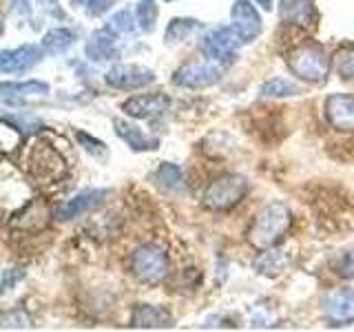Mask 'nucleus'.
Instances as JSON below:
<instances>
[{"label":"nucleus","instance_id":"obj_1","mask_svg":"<svg viewBox=\"0 0 354 332\" xmlns=\"http://www.w3.org/2000/svg\"><path fill=\"white\" fill-rule=\"evenodd\" d=\"M292 226V213L290 208L281 202H272L263 206L257 215H254L252 224L248 226L246 239L252 248L266 250L277 246Z\"/></svg>","mask_w":354,"mask_h":332},{"label":"nucleus","instance_id":"obj_2","mask_svg":"<svg viewBox=\"0 0 354 332\" xmlns=\"http://www.w3.org/2000/svg\"><path fill=\"white\" fill-rule=\"evenodd\" d=\"M288 69L295 77L308 84H324L332 69V60L319 42H304L286 55Z\"/></svg>","mask_w":354,"mask_h":332},{"label":"nucleus","instance_id":"obj_3","mask_svg":"<svg viewBox=\"0 0 354 332\" xmlns=\"http://www.w3.org/2000/svg\"><path fill=\"white\" fill-rule=\"evenodd\" d=\"M66 173H69V166H66V160L62 158L58 149H53L44 140H38L33 144L29 153V175L33 182L40 186L55 184L64 180Z\"/></svg>","mask_w":354,"mask_h":332},{"label":"nucleus","instance_id":"obj_4","mask_svg":"<svg viewBox=\"0 0 354 332\" xmlns=\"http://www.w3.org/2000/svg\"><path fill=\"white\" fill-rule=\"evenodd\" d=\"M131 273L142 284H160L171 273V259L160 243H142L131 255Z\"/></svg>","mask_w":354,"mask_h":332},{"label":"nucleus","instance_id":"obj_5","mask_svg":"<svg viewBox=\"0 0 354 332\" xmlns=\"http://www.w3.org/2000/svg\"><path fill=\"white\" fill-rule=\"evenodd\" d=\"M250 191V184L243 175L228 173L217 177L215 182H210L204 191V206L208 210H230L235 208L246 193Z\"/></svg>","mask_w":354,"mask_h":332},{"label":"nucleus","instance_id":"obj_6","mask_svg":"<svg viewBox=\"0 0 354 332\" xmlns=\"http://www.w3.org/2000/svg\"><path fill=\"white\" fill-rule=\"evenodd\" d=\"M226 71V62L206 60V62H188L173 73V84L182 89H206L217 84Z\"/></svg>","mask_w":354,"mask_h":332},{"label":"nucleus","instance_id":"obj_7","mask_svg":"<svg viewBox=\"0 0 354 332\" xmlns=\"http://www.w3.org/2000/svg\"><path fill=\"white\" fill-rule=\"evenodd\" d=\"M51 219H53V208L49 206V202L42 197H36L27 202L20 210H16L14 217L7 221V226L16 232H29V235H33V232L47 228L51 224Z\"/></svg>","mask_w":354,"mask_h":332},{"label":"nucleus","instance_id":"obj_8","mask_svg":"<svg viewBox=\"0 0 354 332\" xmlns=\"http://www.w3.org/2000/svg\"><path fill=\"white\" fill-rule=\"evenodd\" d=\"M243 40L239 36V31L235 27H217L213 31H208L202 36L199 42V49L210 60H219V62H228L232 60L235 51L241 47Z\"/></svg>","mask_w":354,"mask_h":332},{"label":"nucleus","instance_id":"obj_9","mask_svg":"<svg viewBox=\"0 0 354 332\" xmlns=\"http://www.w3.org/2000/svg\"><path fill=\"white\" fill-rule=\"evenodd\" d=\"M104 82L120 91H136L155 82V73L140 64H115L104 75Z\"/></svg>","mask_w":354,"mask_h":332},{"label":"nucleus","instance_id":"obj_10","mask_svg":"<svg viewBox=\"0 0 354 332\" xmlns=\"http://www.w3.org/2000/svg\"><path fill=\"white\" fill-rule=\"evenodd\" d=\"M171 104H173L171 98L164 93H142L129 98L122 104V111L136 120H158L169 113Z\"/></svg>","mask_w":354,"mask_h":332},{"label":"nucleus","instance_id":"obj_11","mask_svg":"<svg viewBox=\"0 0 354 332\" xmlns=\"http://www.w3.org/2000/svg\"><path fill=\"white\" fill-rule=\"evenodd\" d=\"M324 315L330 326H348L354 321V290L339 288L324 297Z\"/></svg>","mask_w":354,"mask_h":332},{"label":"nucleus","instance_id":"obj_12","mask_svg":"<svg viewBox=\"0 0 354 332\" xmlns=\"http://www.w3.org/2000/svg\"><path fill=\"white\" fill-rule=\"evenodd\" d=\"M106 197H109V191H104V188H86V191L77 193L75 197H71L69 202H64L55 210V217L60 221H69L80 215H86L102 206L106 202Z\"/></svg>","mask_w":354,"mask_h":332},{"label":"nucleus","instance_id":"obj_13","mask_svg":"<svg viewBox=\"0 0 354 332\" xmlns=\"http://www.w3.org/2000/svg\"><path fill=\"white\" fill-rule=\"evenodd\" d=\"M230 16H232V27L239 31L243 44L252 42L261 33V16L254 9L252 0H235Z\"/></svg>","mask_w":354,"mask_h":332},{"label":"nucleus","instance_id":"obj_14","mask_svg":"<svg viewBox=\"0 0 354 332\" xmlns=\"http://www.w3.org/2000/svg\"><path fill=\"white\" fill-rule=\"evenodd\" d=\"M42 47L36 44H20L18 49H5L0 53V71L3 73H22L29 71L42 60Z\"/></svg>","mask_w":354,"mask_h":332},{"label":"nucleus","instance_id":"obj_15","mask_svg":"<svg viewBox=\"0 0 354 332\" xmlns=\"http://www.w3.org/2000/svg\"><path fill=\"white\" fill-rule=\"evenodd\" d=\"M279 16L288 25L301 29H315L319 25V11L313 0H281Z\"/></svg>","mask_w":354,"mask_h":332},{"label":"nucleus","instance_id":"obj_16","mask_svg":"<svg viewBox=\"0 0 354 332\" xmlns=\"http://www.w3.org/2000/svg\"><path fill=\"white\" fill-rule=\"evenodd\" d=\"M84 53L91 62H113L120 58L115 33L111 29H97L88 36L84 44Z\"/></svg>","mask_w":354,"mask_h":332},{"label":"nucleus","instance_id":"obj_17","mask_svg":"<svg viewBox=\"0 0 354 332\" xmlns=\"http://www.w3.org/2000/svg\"><path fill=\"white\" fill-rule=\"evenodd\" d=\"M326 118L332 129L354 131V95H330L326 100Z\"/></svg>","mask_w":354,"mask_h":332},{"label":"nucleus","instance_id":"obj_18","mask_svg":"<svg viewBox=\"0 0 354 332\" xmlns=\"http://www.w3.org/2000/svg\"><path fill=\"white\" fill-rule=\"evenodd\" d=\"M129 326L131 328H171L173 317L166 308L151 306V304H138V306H133Z\"/></svg>","mask_w":354,"mask_h":332},{"label":"nucleus","instance_id":"obj_19","mask_svg":"<svg viewBox=\"0 0 354 332\" xmlns=\"http://www.w3.org/2000/svg\"><path fill=\"white\" fill-rule=\"evenodd\" d=\"M113 127H115L118 138L124 140L133 151H155V149L160 147L158 138L147 136V133H144L142 129H138L136 124H131V122H127V120L115 118Z\"/></svg>","mask_w":354,"mask_h":332},{"label":"nucleus","instance_id":"obj_20","mask_svg":"<svg viewBox=\"0 0 354 332\" xmlns=\"http://www.w3.org/2000/svg\"><path fill=\"white\" fill-rule=\"evenodd\" d=\"M49 84L38 82V80H27V82H3L0 84V93H3L5 102H22L27 98H44L49 95Z\"/></svg>","mask_w":354,"mask_h":332},{"label":"nucleus","instance_id":"obj_21","mask_svg":"<svg viewBox=\"0 0 354 332\" xmlns=\"http://www.w3.org/2000/svg\"><path fill=\"white\" fill-rule=\"evenodd\" d=\"M153 182L158 184L162 191L169 193H184L186 191V180L184 173L177 164L171 162H162L158 169L153 171Z\"/></svg>","mask_w":354,"mask_h":332},{"label":"nucleus","instance_id":"obj_22","mask_svg":"<svg viewBox=\"0 0 354 332\" xmlns=\"http://www.w3.org/2000/svg\"><path fill=\"white\" fill-rule=\"evenodd\" d=\"M290 266V255H283V250H270L266 248L257 259H254V270L266 277L281 275Z\"/></svg>","mask_w":354,"mask_h":332},{"label":"nucleus","instance_id":"obj_23","mask_svg":"<svg viewBox=\"0 0 354 332\" xmlns=\"http://www.w3.org/2000/svg\"><path fill=\"white\" fill-rule=\"evenodd\" d=\"M202 27H204L202 22L195 18H173L169 22V27H166L164 40L166 44H182L186 40H191Z\"/></svg>","mask_w":354,"mask_h":332},{"label":"nucleus","instance_id":"obj_24","mask_svg":"<svg viewBox=\"0 0 354 332\" xmlns=\"http://www.w3.org/2000/svg\"><path fill=\"white\" fill-rule=\"evenodd\" d=\"M75 31L71 29H66V27H58V29H51L44 33V38H42V49L51 53V55H60L64 51H69L73 47V42H75Z\"/></svg>","mask_w":354,"mask_h":332},{"label":"nucleus","instance_id":"obj_25","mask_svg":"<svg viewBox=\"0 0 354 332\" xmlns=\"http://www.w3.org/2000/svg\"><path fill=\"white\" fill-rule=\"evenodd\" d=\"M332 69L346 82H354V44H343L332 55Z\"/></svg>","mask_w":354,"mask_h":332},{"label":"nucleus","instance_id":"obj_26","mask_svg":"<svg viewBox=\"0 0 354 332\" xmlns=\"http://www.w3.org/2000/svg\"><path fill=\"white\" fill-rule=\"evenodd\" d=\"M259 93L263 98H290V95L301 93V89L290 80H283V77H272V80L261 84Z\"/></svg>","mask_w":354,"mask_h":332},{"label":"nucleus","instance_id":"obj_27","mask_svg":"<svg viewBox=\"0 0 354 332\" xmlns=\"http://www.w3.org/2000/svg\"><path fill=\"white\" fill-rule=\"evenodd\" d=\"M158 3L155 0H140L138 7H136V20H138V27L144 33H151L155 29V22H158Z\"/></svg>","mask_w":354,"mask_h":332},{"label":"nucleus","instance_id":"obj_28","mask_svg":"<svg viewBox=\"0 0 354 332\" xmlns=\"http://www.w3.org/2000/svg\"><path fill=\"white\" fill-rule=\"evenodd\" d=\"M133 22H138V20H133V14L129 9H120L118 14L111 16L109 20V29L113 31V33H120V36H124V33H131L133 31Z\"/></svg>","mask_w":354,"mask_h":332},{"label":"nucleus","instance_id":"obj_29","mask_svg":"<svg viewBox=\"0 0 354 332\" xmlns=\"http://www.w3.org/2000/svg\"><path fill=\"white\" fill-rule=\"evenodd\" d=\"M335 273L346 277V279H354V250L339 255L335 261Z\"/></svg>","mask_w":354,"mask_h":332},{"label":"nucleus","instance_id":"obj_30","mask_svg":"<svg viewBox=\"0 0 354 332\" xmlns=\"http://www.w3.org/2000/svg\"><path fill=\"white\" fill-rule=\"evenodd\" d=\"M3 328L5 330H14V328H29V317L22 313V310H9L3 315Z\"/></svg>","mask_w":354,"mask_h":332},{"label":"nucleus","instance_id":"obj_31","mask_svg":"<svg viewBox=\"0 0 354 332\" xmlns=\"http://www.w3.org/2000/svg\"><path fill=\"white\" fill-rule=\"evenodd\" d=\"M73 3L82 5L88 16H100V14H104L106 9H111V5H113L115 0H73Z\"/></svg>","mask_w":354,"mask_h":332},{"label":"nucleus","instance_id":"obj_32","mask_svg":"<svg viewBox=\"0 0 354 332\" xmlns=\"http://www.w3.org/2000/svg\"><path fill=\"white\" fill-rule=\"evenodd\" d=\"M75 138L80 140L82 144H84V149L91 153V155H104L106 153V147L100 140H95V138H91V136H86V133H82V131H77L75 133Z\"/></svg>","mask_w":354,"mask_h":332},{"label":"nucleus","instance_id":"obj_33","mask_svg":"<svg viewBox=\"0 0 354 332\" xmlns=\"http://www.w3.org/2000/svg\"><path fill=\"white\" fill-rule=\"evenodd\" d=\"M16 268H7V270H3V290L7 293V290H11V288H14V284L20 279V277L22 275H25V273H14Z\"/></svg>","mask_w":354,"mask_h":332},{"label":"nucleus","instance_id":"obj_34","mask_svg":"<svg viewBox=\"0 0 354 332\" xmlns=\"http://www.w3.org/2000/svg\"><path fill=\"white\" fill-rule=\"evenodd\" d=\"M11 7L18 16H31V0H11Z\"/></svg>","mask_w":354,"mask_h":332},{"label":"nucleus","instance_id":"obj_35","mask_svg":"<svg viewBox=\"0 0 354 332\" xmlns=\"http://www.w3.org/2000/svg\"><path fill=\"white\" fill-rule=\"evenodd\" d=\"M40 3L44 5V9L49 11V14H53L55 18H64V14H62V9H60V3L58 0H40Z\"/></svg>","mask_w":354,"mask_h":332},{"label":"nucleus","instance_id":"obj_36","mask_svg":"<svg viewBox=\"0 0 354 332\" xmlns=\"http://www.w3.org/2000/svg\"><path fill=\"white\" fill-rule=\"evenodd\" d=\"M257 3H259V7L266 9V11H270V9H272V0H257Z\"/></svg>","mask_w":354,"mask_h":332},{"label":"nucleus","instance_id":"obj_37","mask_svg":"<svg viewBox=\"0 0 354 332\" xmlns=\"http://www.w3.org/2000/svg\"><path fill=\"white\" fill-rule=\"evenodd\" d=\"M166 3H171V0H166Z\"/></svg>","mask_w":354,"mask_h":332}]
</instances>
